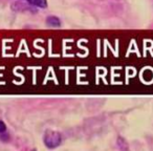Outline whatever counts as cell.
Returning <instances> with one entry per match:
<instances>
[{"instance_id":"obj_1","label":"cell","mask_w":153,"mask_h":151,"mask_svg":"<svg viewBox=\"0 0 153 151\" xmlns=\"http://www.w3.org/2000/svg\"><path fill=\"white\" fill-rule=\"evenodd\" d=\"M43 143L48 149H55L62 143V134L55 130H46L43 135Z\"/></svg>"},{"instance_id":"obj_2","label":"cell","mask_w":153,"mask_h":151,"mask_svg":"<svg viewBox=\"0 0 153 151\" xmlns=\"http://www.w3.org/2000/svg\"><path fill=\"white\" fill-rule=\"evenodd\" d=\"M30 7H38V9H46L47 7V0H22Z\"/></svg>"},{"instance_id":"obj_3","label":"cell","mask_w":153,"mask_h":151,"mask_svg":"<svg viewBox=\"0 0 153 151\" xmlns=\"http://www.w3.org/2000/svg\"><path fill=\"white\" fill-rule=\"evenodd\" d=\"M46 24L48 26H51V28H59L61 26V20L60 18H58L57 16H48L45 20Z\"/></svg>"},{"instance_id":"obj_4","label":"cell","mask_w":153,"mask_h":151,"mask_svg":"<svg viewBox=\"0 0 153 151\" xmlns=\"http://www.w3.org/2000/svg\"><path fill=\"white\" fill-rule=\"evenodd\" d=\"M0 140L2 142H7L10 140V135L7 132H3V133H0Z\"/></svg>"},{"instance_id":"obj_5","label":"cell","mask_w":153,"mask_h":151,"mask_svg":"<svg viewBox=\"0 0 153 151\" xmlns=\"http://www.w3.org/2000/svg\"><path fill=\"white\" fill-rule=\"evenodd\" d=\"M7 131V125L3 121L0 120V133H3V132Z\"/></svg>"}]
</instances>
